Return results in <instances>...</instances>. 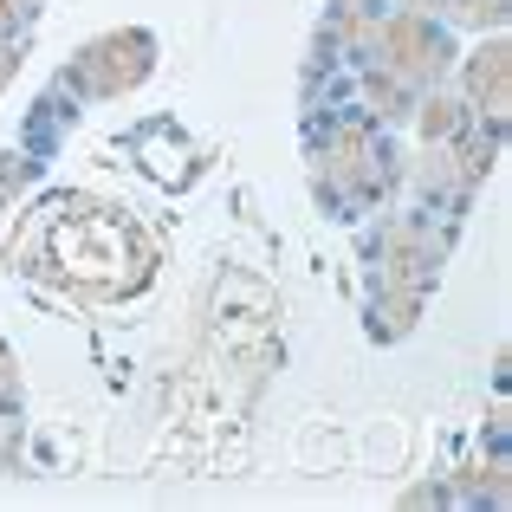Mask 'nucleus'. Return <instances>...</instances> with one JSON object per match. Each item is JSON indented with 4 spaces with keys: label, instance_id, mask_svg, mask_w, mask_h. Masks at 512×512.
<instances>
[{
    "label": "nucleus",
    "instance_id": "nucleus-3",
    "mask_svg": "<svg viewBox=\"0 0 512 512\" xmlns=\"http://www.w3.org/2000/svg\"><path fill=\"white\" fill-rule=\"evenodd\" d=\"M506 0H461V20H500Z\"/></svg>",
    "mask_w": 512,
    "mask_h": 512
},
{
    "label": "nucleus",
    "instance_id": "nucleus-2",
    "mask_svg": "<svg viewBox=\"0 0 512 512\" xmlns=\"http://www.w3.org/2000/svg\"><path fill=\"white\" fill-rule=\"evenodd\" d=\"M487 91V111H500L506 104V46H487L474 59V98Z\"/></svg>",
    "mask_w": 512,
    "mask_h": 512
},
{
    "label": "nucleus",
    "instance_id": "nucleus-1",
    "mask_svg": "<svg viewBox=\"0 0 512 512\" xmlns=\"http://www.w3.org/2000/svg\"><path fill=\"white\" fill-rule=\"evenodd\" d=\"M383 52H396L402 72H435V65H441V39L422 33L415 20H396V26H389V33H383Z\"/></svg>",
    "mask_w": 512,
    "mask_h": 512
}]
</instances>
